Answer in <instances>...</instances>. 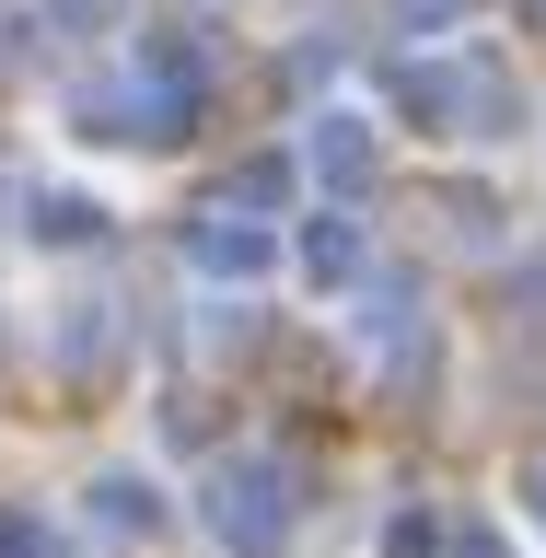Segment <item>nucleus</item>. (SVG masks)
I'll return each mask as SVG.
<instances>
[{"mask_svg": "<svg viewBox=\"0 0 546 558\" xmlns=\"http://www.w3.org/2000/svg\"><path fill=\"white\" fill-rule=\"evenodd\" d=\"M186 268H198V279H268L279 268V221L209 209V221H186Z\"/></svg>", "mask_w": 546, "mask_h": 558, "instance_id": "7ed1b4c3", "label": "nucleus"}, {"mask_svg": "<svg viewBox=\"0 0 546 558\" xmlns=\"http://www.w3.org/2000/svg\"><path fill=\"white\" fill-rule=\"evenodd\" d=\"M0 558H70V535L47 512H0Z\"/></svg>", "mask_w": 546, "mask_h": 558, "instance_id": "0eeeda50", "label": "nucleus"}, {"mask_svg": "<svg viewBox=\"0 0 546 558\" xmlns=\"http://www.w3.org/2000/svg\"><path fill=\"white\" fill-rule=\"evenodd\" d=\"M523 500H535V523H546V465H523Z\"/></svg>", "mask_w": 546, "mask_h": 558, "instance_id": "f8f14e48", "label": "nucleus"}, {"mask_svg": "<svg viewBox=\"0 0 546 558\" xmlns=\"http://www.w3.org/2000/svg\"><path fill=\"white\" fill-rule=\"evenodd\" d=\"M442 558H512V547H500L488 523H453V535H442Z\"/></svg>", "mask_w": 546, "mask_h": 558, "instance_id": "9d476101", "label": "nucleus"}, {"mask_svg": "<svg viewBox=\"0 0 546 558\" xmlns=\"http://www.w3.org/2000/svg\"><path fill=\"white\" fill-rule=\"evenodd\" d=\"M314 174H326V186H373V140H361V117H314Z\"/></svg>", "mask_w": 546, "mask_h": 558, "instance_id": "39448f33", "label": "nucleus"}, {"mask_svg": "<svg viewBox=\"0 0 546 558\" xmlns=\"http://www.w3.org/2000/svg\"><path fill=\"white\" fill-rule=\"evenodd\" d=\"M35 233H47V244H82V233H105V209H82V198H47V209H35Z\"/></svg>", "mask_w": 546, "mask_h": 558, "instance_id": "6e6552de", "label": "nucleus"}, {"mask_svg": "<svg viewBox=\"0 0 546 558\" xmlns=\"http://www.w3.org/2000/svg\"><path fill=\"white\" fill-rule=\"evenodd\" d=\"M384 558H442V535H430V512H396V535H384Z\"/></svg>", "mask_w": 546, "mask_h": 558, "instance_id": "1a4fd4ad", "label": "nucleus"}, {"mask_svg": "<svg viewBox=\"0 0 546 558\" xmlns=\"http://www.w3.org/2000/svg\"><path fill=\"white\" fill-rule=\"evenodd\" d=\"M361 349H384L408 384L430 373V314H418V279H408V268H384L373 291H361Z\"/></svg>", "mask_w": 546, "mask_h": 558, "instance_id": "f03ea898", "label": "nucleus"}, {"mask_svg": "<svg viewBox=\"0 0 546 558\" xmlns=\"http://www.w3.org/2000/svg\"><path fill=\"white\" fill-rule=\"evenodd\" d=\"M396 12H408V24H442V12H453V0H396Z\"/></svg>", "mask_w": 546, "mask_h": 558, "instance_id": "9b49d317", "label": "nucleus"}, {"mask_svg": "<svg viewBox=\"0 0 546 558\" xmlns=\"http://www.w3.org/2000/svg\"><path fill=\"white\" fill-rule=\"evenodd\" d=\"M198 523L233 558H279V547H291V523H303V477H291L279 453H233V465H209Z\"/></svg>", "mask_w": 546, "mask_h": 558, "instance_id": "f257e3e1", "label": "nucleus"}, {"mask_svg": "<svg viewBox=\"0 0 546 558\" xmlns=\"http://www.w3.org/2000/svg\"><path fill=\"white\" fill-rule=\"evenodd\" d=\"M82 500H94V535H129V547H139V535H163V488L129 477V465H105Z\"/></svg>", "mask_w": 546, "mask_h": 558, "instance_id": "20e7f679", "label": "nucleus"}, {"mask_svg": "<svg viewBox=\"0 0 546 558\" xmlns=\"http://www.w3.org/2000/svg\"><path fill=\"white\" fill-rule=\"evenodd\" d=\"M303 256H314V279H349V268H361V233H349L338 209H326V221L303 233Z\"/></svg>", "mask_w": 546, "mask_h": 558, "instance_id": "423d86ee", "label": "nucleus"}]
</instances>
